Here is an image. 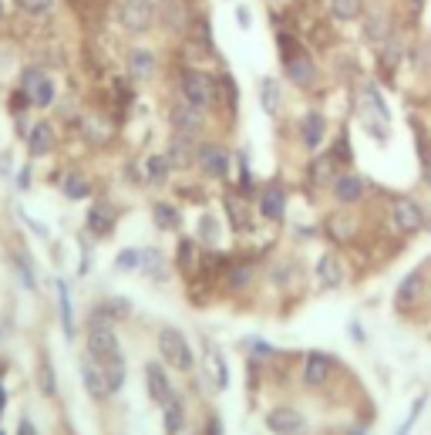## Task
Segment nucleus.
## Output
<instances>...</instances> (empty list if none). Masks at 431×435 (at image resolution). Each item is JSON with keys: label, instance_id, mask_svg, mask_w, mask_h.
<instances>
[{"label": "nucleus", "instance_id": "obj_1", "mask_svg": "<svg viewBox=\"0 0 431 435\" xmlns=\"http://www.w3.org/2000/svg\"><path fill=\"white\" fill-rule=\"evenodd\" d=\"M280 54H283V68H287V78H290L297 88H314L317 85V61L310 58L307 48H300L290 34H280Z\"/></svg>", "mask_w": 431, "mask_h": 435}, {"label": "nucleus", "instance_id": "obj_2", "mask_svg": "<svg viewBox=\"0 0 431 435\" xmlns=\"http://www.w3.org/2000/svg\"><path fill=\"white\" fill-rule=\"evenodd\" d=\"M179 95H182V102H189V105H196V108L209 112V108L219 102V81H216L213 75H206V71L186 68V71L179 75Z\"/></svg>", "mask_w": 431, "mask_h": 435}, {"label": "nucleus", "instance_id": "obj_3", "mask_svg": "<svg viewBox=\"0 0 431 435\" xmlns=\"http://www.w3.org/2000/svg\"><path fill=\"white\" fill-rule=\"evenodd\" d=\"M155 341H159V355H162V365H165V368H172V372H182V374H189L192 368H196V355H192L189 337L179 331V327H162Z\"/></svg>", "mask_w": 431, "mask_h": 435}, {"label": "nucleus", "instance_id": "obj_4", "mask_svg": "<svg viewBox=\"0 0 431 435\" xmlns=\"http://www.w3.org/2000/svg\"><path fill=\"white\" fill-rule=\"evenodd\" d=\"M88 355L95 361H108L115 355H122V345H118V334H115L112 320L105 318H91V327H88Z\"/></svg>", "mask_w": 431, "mask_h": 435}, {"label": "nucleus", "instance_id": "obj_5", "mask_svg": "<svg viewBox=\"0 0 431 435\" xmlns=\"http://www.w3.org/2000/svg\"><path fill=\"white\" fill-rule=\"evenodd\" d=\"M391 226L398 233H421L428 226V216H425V209H421L418 199H411V196H398L391 203Z\"/></svg>", "mask_w": 431, "mask_h": 435}, {"label": "nucleus", "instance_id": "obj_6", "mask_svg": "<svg viewBox=\"0 0 431 435\" xmlns=\"http://www.w3.org/2000/svg\"><path fill=\"white\" fill-rule=\"evenodd\" d=\"M196 166L206 179H226L229 176V149L223 142H203L199 155H196Z\"/></svg>", "mask_w": 431, "mask_h": 435}, {"label": "nucleus", "instance_id": "obj_7", "mask_svg": "<svg viewBox=\"0 0 431 435\" xmlns=\"http://www.w3.org/2000/svg\"><path fill=\"white\" fill-rule=\"evenodd\" d=\"M118 21L125 31L132 34H142V31H149L155 24V4L152 0H122V7H118Z\"/></svg>", "mask_w": 431, "mask_h": 435}, {"label": "nucleus", "instance_id": "obj_8", "mask_svg": "<svg viewBox=\"0 0 431 435\" xmlns=\"http://www.w3.org/2000/svg\"><path fill=\"white\" fill-rule=\"evenodd\" d=\"M263 425H267L270 435H300L307 429V419L300 409L280 405V409H270L267 415H263Z\"/></svg>", "mask_w": 431, "mask_h": 435}, {"label": "nucleus", "instance_id": "obj_9", "mask_svg": "<svg viewBox=\"0 0 431 435\" xmlns=\"http://www.w3.org/2000/svg\"><path fill=\"white\" fill-rule=\"evenodd\" d=\"M364 189H368V182L361 179L357 172H337L334 182H330V192H334V203L337 206H357L364 199Z\"/></svg>", "mask_w": 431, "mask_h": 435}, {"label": "nucleus", "instance_id": "obj_10", "mask_svg": "<svg viewBox=\"0 0 431 435\" xmlns=\"http://www.w3.org/2000/svg\"><path fill=\"white\" fill-rule=\"evenodd\" d=\"M425 290H428V283H425V270H411V273H405L401 283L394 287V308L411 310L421 297H425Z\"/></svg>", "mask_w": 431, "mask_h": 435}, {"label": "nucleus", "instance_id": "obj_11", "mask_svg": "<svg viewBox=\"0 0 431 435\" xmlns=\"http://www.w3.org/2000/svg\"><path fill=\"white\" fill-rule=\"evenodd\" d=\"M169 118H172V128L182 132V135H196V139H199V132L206 128V112L203 108H196V105H189V102H182V98L172 105Z\"/></svg>", "mask_w": 431, "mask_h": 435}, {"label": "nucleus", "instance_id": "obj_12", "mask_svg": "<svg viewBox=\"0 0 431 435\" xmlns=\"http://www.w3.org/2000/svg\"><path fill=\"white\" fill-rule=\"evenodd\" d=\"M330 374H334V358L324 351H310L304 361V372H300V382L307 388H324L330 382Z\"/></svg>", "mask_w": 431, "mask_h": 435}, {"label": "nucleus", "instance_id": "obj_13", "mask_svg": "<svg viewBox=\"0 0 431 435\" xmlns=\"http://www.w3.org/2000/svg\"><path fill=\"white\" fill-rule=\"evenodd\" d=\"M21 91L27 95V102L41 105V108H48V105L54 102L51 78L44 75V71H38V68H27V71H24V88H21Z\"/></svg>", "mask_w": 431, "mask_h": 435}, {"label": "nucleus", "instance_id": "obj_14", "mask_svg": "<svg viewBox=\"0 0 431 435\" xmlns=\"http://www.w3.org/2000/svg\"><path fill=\"white\" fill-rule=\"evenodd\" d=\"M297 132H300V145H304L307 152H320V145L327 139V118H324V112H307L300 118Z\"/></svg>", "mask_w": 431, "mask_h": 435}, {"label": "nucleus", "instance_id": "obj_15", "mask_svg": "<svg viewBox=\"0 0 431 435\" xmlns=\"http://www.w3.org/2000/svg\"><path fill=\"white\" fill-rule=\"evenodd\" d=\"M145 384H149V398H152L155 405H165L169 398L176 395V388L169 382L162 361H149V365H145Z\"/></svg>", "mask_w": 431, "mask_h": 435}, {"label": "nucleus", "instance_id": "obj_16", "mask_svg": "<svg viewBox=\"0 0 431 435\" xmlns=\"http://www.w3.org/2000/svg\"><path fill=\"white\" fill-rule=\"evenodd\" d=\"M169 162L176 169H189L192 162H196V155H199V142H196V135H182V132H176L172 135V145H169Z\"/></svg>", "mask_w": 431, "mask_h": 435}, {"label": "nucleus", "instance_id": "obj_17", "mask_svg": "<svg viewBox=\"0 0 431 435\" xmlns=\"http://www.w3.org/2000/svg\"><path fill=\"white\" fill-rule=\"evenodd\" d=\"M317 281L324 290H337V287H344V281H347V270H344L341 256L337 253H324L317 260Z\"/></svg>", "mask_w": 431, "mask_h": 435}, {"label": "nucleus", "instance_id": "obj_18", "mask_svg": "<svg viewBox=\"0 0 431 435\" xmlns=\"http://www.w3.org/2000/svg\"><path fill=\"white\" fill-rule=\"evenodd\" d=\"M81 382H85V388H88V395L91 398H108L112 392H108V382H105V372H102V365L91 358L88 351H85V358H81Z\"/></svg>", "mask_w": 431, "mask_h": 435}, {"label": "nucleus", "instance_id": "obj_19", "mask_svg": "<svg viewBox=\"0 0 431 435\" xmlns=\"http://www.w3.org/2000/svg\"><path fill=\"white\" fill-rule=\"evenodd\" d=\"M260 216L270 219V223H283V216H287V192L280 189L277 182L260 192Z\"/></svg>", "mask_w": 431, "mask_h": 435}, {"label": "nucleus", "instance_id": "obj_20", "mask_svg": "<svg viewBox=\"0 0 431 435\" xmlns=\"http://www.w3.org/2000/svg\"><path fill=\"white\" fill-rule=\"evenodd\" d=\"M162 422H165V435H179L186 429V402L179 395H172L162 405Z\"/></svg>", "mask_w": 431, "mask_h": 435}, {"label": "nucleus", "instance_id": "obj_21", "mask_svg": "<svg viewBox=\"0 0 431 435\" xmlns=\"http://www.w3.org/2000/svg\"><path fill=\"white\" fill-rule=\"evenodd\" d=\"M128 75L135 78V81H149L155 75V54L145 51V48H135V51L128 54Z\"/></svg>", "mask_w": 431, "mask_h": 435}, {"label": "nucleus", "instance_id": "obj_22", "mask_svg": "<svg viewBox=\"0 0 431 435\" xmlns=\"http://www.w3.org/2000/svg\"><path fill=\"white\" fill-rule=\"evenodd\" d=\"M102 365V372H105V382H108V392H122V384H125V374H128V368H125V355H115V358H108V361H98Z\"/></svg>", "mask_w": 431, "mask_h": 435}, {"label": "nucleus", "instance_id": "obj_23", "mask_svg": "<svg viewBox=\"0 0 431 435\" xmlns=\"http://www.w3.org/2000/svg\"><path fill=\"white\" fill-rule=\"evenodd\" d=\"M112 223H115V213L105 203H95L88 209V230L95 233V236H108V233H112Z\"/></svg>", "mask_w": 431, "mask_h": 435}, {"label": "nucleus", "instance_id": "obj_24", "mask_svg": "<svg viewBox=\"0 0 431 435\" xmlns=\"http://www.w3.org/2000/svg\"><path fill=\"white\" fill-rule=\"evenodd\" d=\"M152 219L159 230H179L182 226V213L172 203H155L152 206Z\"/></svg>", "mask_w": 431, "mask_h": 435}, {"label": "nucleus", "instance_id": "obj_25", "mask_svg": "<svg viewBox=\"0 0 431 435\" xmlns=\"http://www.w3.org/2000/svg\"><path fill=\"white\" fill-rule=\"evenodd\" d=\"M378 58H381V64L388 68V71H394L398 64H401V58H405V44H401V38H388L384 44L378 48Z\"/></svg>", "mask_w": 431, "mask_h": 435}, {"label": "nucleus", "instance_id": "obj_26", "mask_svg": "<svg viewBox=\"0 0 431 435\" xmlns=\"http://www.w3.org/2000/svg\"><path fill=\"white\" fill-rule=\"evenodd\" d=\"M364 38L374 41L378 48L391 38V27H388V17H384V14H371L368 21H364Z\"/></svg>", "mask_w": 431, "mask_h": 435}, {"label": "nucleus", "instance_id": "obj_27", "mask_svg": "<svg viewBox=\"0 0 431 435\" xmlns=\"http://www.w3.org/2000/svg\"><path fill=\"white\" fill-rule=\"evenodd\" d=\"M280 102H283V95H280V81L267 78V81L260 85V105H263V112H267V115H277Z\"/></svg>", "mask_w": 431, "mask_h": 435}, {"label": "nucleus", "instance_id": "obj_28", "mask_svg": "<svg viewBox=\"0 0 431 435\" xmlns=\"http://www.w3.org/2000/svg\"><path fill=\"white\" fill-rule=\"evenodd\" d=\"M256 270L253 263H233V267L226 270V281H229V290H246L250 283H253Z\"/></svg>", "mask_w": 431, "mask_h": 435}, {"label": "nucleus", "instance_id": "obj_29", "mask_svg": "<svg viewBox=\"0 0 431 435\" xmlns=\"http://www.w3.org/2000/svg\"><path fill=\"white\" fill-rule=\"evenodd\" d=\"M361 14H364V0H330L334 21H357Z\"/></svg>", "mask_w": 431, "mask_h": 435}, {"label": "nucleus", "instance_id": "obj_30", "mask_svg": "<svg viewBox=\"0 0 431 435\" xmlns=\"http://www.w3.org/2000/svg\"><path fill=\"white\" fill-rule=\"evenodd\" d=\"M54 149V132L48 122H41V125L31 128V152L34 155H44V152H51Z\"/></svg>", "mask_w": 431, "mask_h": 435}, {"label": "nucleus", "instance_id": "obj_31", "mask_svg": "<svg viewBox=\"0 0 431 435\" xmlns=\"http://www.w3.org/2000/svg\"><path fill=\"white\" fill-rule=\"evenodd\" d=\"M169 172H172L169 155H149V162H145V179L149 182H165L169 179Z\"/></svg>", "mask_w": 431, "mask_h": 435}, {"label": "nucleus", "instance_id": "obj_32", "mask_svg": "<svg viewBox=\"0 0 431 435\" xmlns=\"http://www.w3.org/2000/svg\"><path fill=\"white\" fill-rule=\"evenodd\" d=\"M162 21H165L169 31H182V24H186L189 17H186V11H182V4H179V0H169V4L162 7Z\"/></svg>", "mask_w": 431, "mask_h": 435}, {"label": "nucleus", "instance_id": "obj_33", "mask_svg": "<svg viewBox=\"0 0 431 435\" xmlns=\"http://www.w3.org/2000/svg\"><path fill=\"white\" fill-rule=\"evenodd\" d=\"M179 270H182V273L196 270V240H189V236L179 240Z\"/></svg>", "mask_w": 431, "mask_h": 435}, {"label": "nucleus", "instance_id": "obj_34", "mask_svg": "<svg viewBox=\"0 0 431 435\" xmlns=\"http://www.w3.org/2000/svg\"><path fill=\"white\" fill-rule=\"evenodd\" d=\"M364 98H368V102H371V108H374V112H378V115H381V122L388 125V122H391V108H388V102H384V95H381V88H374V85H368V88H364Z\"/></svg>", "mask_w": 431, "mask_h": 435}, {"label": "nucleus", "instance_id": "obj_35", "mask_svg": "<svg viewBox=\"0 0 431 435\" xmlns=\"http://www.w3.org/2000/svg\"><path fill=\"white\" fill-rule=\"evenodd\" d=\"M58 297H61V324H64V331H68V337H71L75 334V314H71V297H68L64 283H58Z\"/></svg>", "mask_w": 431, "mask_h": 435}, {"label": "nucleus", "instance_id": "obj_36", "mask_svg": "<svg viewBox=\"0 0 431 435\" xmlns=\"http://www.w3.org/2000/svg\"><path fill=\"white\" fill-rule=\"evenodd\" d=\"M219 226H223V223H219L213 213H206L203 223H199V236H203L206 243H216V240H219Z\"/></svg>", "mask_w": 431, "mask_h": 435}, {"label": "nucleus", "instance_id": "obj_37", "mask_svg": "<svg viewBox=\"0 0 431 435\" xmlns=\"http://www.w3.org/2000/svg\"><path fill=\"white\" fill-rule=\"evenodd\" d=\"M64 192H68V199H85V196H88V182L81 179L78 172H71L68 182H64Z\"/></svg>", "mask_w": 431, "mask_h": 435}, {"label": "nucleus", "instance_id": "obj_38", "mask_svg": "<svg viewBox=\"0 0 431 435\" xmlns=\"http://www.w3.org/2000/svg\"><path fill=\"white\" fill-rule=\"evenodd\" d=\"M223 98H226V105H229V115H236V105H240V91H236V81L229 75H223V91H219Z\"/></svg>", "mask_w": 431, "mask_h": 435}, {"label": "nucleus", "instance_id": "obj_39", "mask_svg": "<svg viewBox=\"0 0 431 435\" xmlns=\"http://www.w3.org/2000/svg\"><path fill=\"white\" fill-rule=\"evenodd\" d=\"M314 182H334V155L314 162Z\"/></svg>", "mask_w": 431, "mask_h": 435}, {"label": "nucleus", "instance_id": "obj_40", "mask_svg": "<svg viewBox=\"0 0 431 435\" xmlns=\"http://www.w3.org/2000/svg\"><path fill=\"white\" fill-rule=\"evenodd\" d=\"M421 409H425V398H415V409H411V415H408L405 425H401L394 435H411V432H415V425H418V419H421Z\"/></svg>", "mask_w": 431, "mask_h": 435}, {"label": "nucleus", "instance_id": "obj_41", "mask_svg": "<svg viewBox=\"0 0 431 435\" xmlns=\"http://www.w3.org/2000/svg\"><path fill=\"white\" fill-rule=\"evenodd\" d=\"M98 318H128V300H108L102 310H98Z\"/></svg>", "mask_w": 431, "mask_h": 435}, {"label": "nucleus", "instance_id": "obj_42", "mask_svg": "<svg viewBox=\"0 0 431 435\" xmlns=\"http://www.w3.org/2000/svg\"><path fill=\"white\" fill-rule=\"evenodd\" d=\"M118 270H142V250H125V253L118 256Z\"/></svg>", "mask_w": 431, "mask_h": 435}, {"label": "nucleus", "instance_id": "obj_43", "mask_svg": "<svg viewBox=\"0 0 431 435\" xmlns=\"http://www.w3.org/2000/svg\"><path fill=\"white\" fill-rule=\"evenodd\" d=\"M17 4H21V11L34 14V17H38V14H48L54 7V0H17Z\"/></svg>", "mask_w": 431, "mask_h": 435}, {"label": "nucleus", "instance_id": "obj_44", "mask_svg": "<svg viewBox=\"0 0 431 435\" xmlns=\"http://www.w3.org/2000/svg\"><path fill=\"white\" fill-rule=\"evenodd\" d=\"M213 368H216V374H219V392L229 388V368H226V358H223L219 351H213Z\"/></svg>", "mask_w": 431, "mask_h": 435}, {"label": "nucleus", "instance_id": "obj_45", "mask_svg": "<svg viewBox=\"0 0 431 435\" xmlns=\"http://www.w3.org/2000/svg\"><path fill=\"white\" fill-rule=\"evenodd\" d=\"M41 384H44V395H54V374H51V365H48V361L41 365Z\"/></svg>", "mask_w": 431, "mask_h": 435}, {"label": "nucleus", "instance_id": "obj_46", "mask_svg": "<svg viewBox=\"0 0 431 435\" xmlns=\"http://www.w3.org/2000/svg\"><path fill=\"white\" fill-rule=\"evenodd\" d=\"M206 435H223V419H219V412H209V419H206Z\"/></svg>", "mask_w": 431, "mask_h": 435}, {"label": "nucleus", "instance_id": "obj_47", "mask_svg": "<svg viewBox=\"0 0 431 435\" xmlns=\"http://www.w3.org/2000/svg\"><path fill=\"white\" fill-rule=\"evenodd\" d=\"M236 21H240V27H250V24H253V21H250V11H246V7H240V11H236Z\"/></svg>", "mask_w": 431, "mask_h": 435}, {"label": "nucleus", "instance_id": "obj_48", "mask_svg": "<svg viewBox=\"0 0 431 435\" xmlns=\"http://www.w3.org/2000/svg\"><path fill=\"white\" fill-rule=\"evenodd\" d=\"M351 331H354V341H357V345H364V331H361V324H357V320H351Z\"/></svg>", "mask_w": 431, "mask_h": 435}, {"label": "nucleus", "instance_id": "obj_49", "mask_svg": "<svg viewBox=\"0 0 431 435\" xmlns=\"http://www.w3.org/2000/svg\"><path fill=\"white\" fill-rule=\"evenodd\" d=\"M17 435H38V432H34V425L24 419V422H21V432H17Z\"/></svg>", "mask_w": 431, "mask_h": 435}, {"label": "nucleus", "instance_id": "obj_50", "mask_svg": "<svg viewBox=\"0 0 431 435\" xmlns=\"http://www.w3.org/2000/svg\"><path fill=\"white\" fill-rule=\"evenodd\" d=\"M425 186H428V189H431V162H428V166H425Z\"/></svg>", "mask_w": 431, "mask_h": 435}, {"label": "nucleus", "instance_id": "obj_51", "mask_svg": "<svg viewBox=\"0 0 431 435\" xmlns=\"http://www.w3.org/2000/svg\"><path fill=\"white\" fill-rule=\"evenodd\" d=\"M0 412H4V388H0Z\"/></svg>", "mask_w": 431, "mask_h": 435}, {"label": "nucleus", "instance_id": "obj_52", "mask_svg": "<svg viewBox=\"0 0 431 435\" xmlns=\"http://www.w3.org/2000/svg\"><path fill=\"white\" fill-rule=\"evenodd\" d=\"M411 4H415V7H421V4H425V0H411Z\"/></svg>", "mask_w": 431, "mask_h": 435}, {"label": "nucleus", "instance_id": "obj_53", "mask_svg": "<svg viewBox=\"0 0 431 435\" xmlns=\"http://www.w3.org/2000/svg\"><path fill=\"white\" fill-rule=\"evenodd\" d=\"M425 230H431V223H428V226H425Z\"/></svg>", "mask_w": 431, "mask_h": 435}]
</instances>
